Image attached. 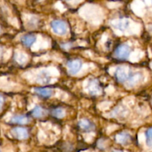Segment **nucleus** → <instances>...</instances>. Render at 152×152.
I'll use <instances>...</instances> for the list:
<instances>
[{
	"mask_svg": "<svg viewBox=\"0 0 152 152\" xmlns=\"http://www.w3.org/2000/svg\"><path fill=\"white\" fill-rule=\"evenodd\" d=\"M133 73V71L129 67L120 66L116 69L115 72H114V76H115L117 81L126 84L128 80L132 77Z\"/></svg>",
	"mask_w": 152,
	"mask_h": 152,
	"instance_id": "obj_1",
	"label": "nucleus"
},
{
	"mask_svg": "<svg viewBox=\"0 0 152 152\" xmlns=\"http://www.w3.org/2000/svg\"><path fill=\"white\" fill-rule=\"evenodd\" d=\"M50 27L53 32L59 36L65 35L68 31V25L66 22L62 20L56 19V20L52 21L50 23Z\"/></svg>",
	"mask_w": 152,
	"mask_h": 152,
	"instance_id": "obj_2",
	"label": "nucleus"
},
{
	"mask_svg": "<svg viewBox=\"0 0 152 152\" xmlns=\"http://www.w3.org/2000/svg\"><path fill=\"white\" fill-rule=\"evenodd\" d=\"M131 53V48L128 45L123 44L119 46L114 52V55L117 59H126Z\"/></svg>",
	"mask_w": 152,
	"mask_h": 152,
	"instance_id": "obj_3",
	"label": "nucleus"
},
{
	"mask_svg": "<svg viewBox=\"0 0 152 152\" xmlns=\"http://www.w3.org/2000/svg\"><path fill=\"white\" fill-rule=\"evenodd\" d=\"M142 80H143V76H142V74L140 72L133 73L132 77H130V79L126 83V86L129 88L134 87L140 83L142 81Z\"/></svg>",
	"mask_w": 152,
	"mask_h": 152,
	"instance_id": "obj_4",
	"label": "nucleus"
},
{
	"mask_svg": "<svg viewBox=\"0 0 152 152\" xmlns=\"http://www.w3.org/2000/svg\"><path fill=\"white\" fill-rule=\"evenodd\" d=\"M67 65H68L70 74L74 75V74H77L80 71V70L81 69L83 63L79 59H74V60L69 61Z\"/></svg>",
	"mask_w": 152,
	"mask_h": 152,
	"instance_id": "obj_5",
	"label": "nucleus"
},
{
	"mask_svg": "<svg viewBox=\"0 0 152 152\" xmlns=\"http://www.w3.org/2000/svg\"><path fill=\"white\" fill-rule=\"evenodd\" d=\"M11 134L18 140H25L28 137V130L24 128H15L11 130Z\"/></svg>",
	"mask_w": 152,
	"mask_h": 152,
	"instance_id": "obj_6",
	"label": "nucleus"
},
{
	"mask_svg": "<svg viewBox=\"0 0 152 152\" xmlns=\"http://www.w3.org/2000/svg\"><path fill=\"white\" fill-rule=\"evenodd\" d=\"M88 91L91 94L97 95L101 92V88L96 80H90L88 86Z\"/></svg>",
	"mask_w": 152,
	"mask_h": 152,
	"instance_id": "obj_7",
	"label": "nucleus"
},
{
	"mask_svg": "<svg viewBox=\"0 0 152 152\" xmlns=\"http://www.w3.org/2000/svg\"><path fill=\"white\" fill-rule=\"evenodd\" d=\"M34 91L43 98H49L53 94V90L49 88H34Z\"/></svg>",
	"mask_w": 152,
	"mask_h": 152,
	"instance_id": "obj_8",
	"label": "nucleus"
},
{
	"mask_svg": "<svg viewBox=\"0 0 152 152\" xmlns=\"http://www.w3.org/2000/svg\"><path fill=\"white\" fill-rule=\"evenodd\" d=\"M10 122L12 123L25 125L29 123L30 118L26 115H16L10 119Z\"/></svg>",
	"mask_w": 152,
	"mask_h": 152,
	"instance_id": "obj_9",
	"label": "nucleus"
},
{
	"mask_svg": "<svg viewBox=\"0 0 152 152\" xmlns=\"http://www.w3.org/2000/svg\"><path fill=\"white\" fill-rule=\"evenodd\" d=\"M131 140V136L127 132H121L116 136V141L122 145H126Z\"/></svg>",
	"mask_w": 152,
	"mask_h": 152,
	"instance_id": "obj_10",
	"label": "nucleus"
},
{
	"mask_svg": "<svg viewBox=\"0 0 152 152\" xmlns=\"http://www.w3.org/2000/svg\"><path fill=\"white\" fill-rule=\"evenodd\" d=\"M79 126L80 127V129H83V131H86V132H91L95 128L94 125L86 119H83V120H80L79 122Z\"/></svg>",
	"mask_w": 152,
	"mask_h": 152,
	"instance_id": "obj_11",
	"label": "nucleus"
},
{
	"mask_svg": "<svg viewBox=\"0 0 152 152\" xmlns=\"http://www.w3.org/2000/svg\"><path fill=\"white\" fill-rule=\"evenodd\" d=\"M37 37L34 34H26L21 38V42L26 47H31L36 42Z\"/></svg>",
	"mask_w": 152,
	"mask_h": 152,
	"instance_id": "obj_12",
	"label": "nucleus"
},
{
	"mask_svg": "<svg viewBox=\"0 0 152 152\" xmlns=\"http://www.w3.org/2000/svg\"><path fill=\"white\" fill-rule=\"evenodd\" d=\"M127 112L126 108L124 107H117L113 111V112L111 113V115L114 116V117H123L126 115V113Z\"/></svg>",
	"mask_w": 152,
	"mask_h": 152,
	"instance_id": "obj_13",
	"label": "nucleus"
},
{
	"mask_svg": "<svg viewBox=\"0 0 152 152\" xmlns=\"http://www.w3.org/2000/svg\"><path fill=\"white\" fill-rule=\"evenodd\" d=\"M45 114V111L41 107L39 106H36L34 109L32 110V115L34 117H37V118H39V117H43Z\"/></svg>",
	"mask_w": 152,
	"mask_h": 152,
	"instance_id": "obj_14",
	"label": "nucleus"
},
{
	"mask_svg": "<svg viewBox=\"0 0 152 152\" xmlns=\"http://www.w3.org/2000/svg\"><path fill=\"white\" fill-rule=\"evenodd\" d=\"M145 139H146V144L148 147H152V128H149L145 131Z\"/></svg>",
	"mask_w": 152,
	"mask_h": 152,
	"instance_id": "obj_15",
	"label": "nucleus"
},
{
	"mask_svg": "<svg viewBox=\"0 0 152 152\" xmlns=\"http://www.w3.org/2000/svg\"><path fill=\"white\" fill-rule=\"evenodd\" d=\"M52 115L56 118H62L65 116V111L61 108H56L52 111Z\"/></svg>",
	"mask_w": 152,
	"mask_h": 152,
	"instance_id": "obj_16",
	"label": "nucleus"
},
{
	"mask_svg": "<svg viewBox=\"0 0 152 152\" xmlns=\"http://www.w3.org/2000/svg\"><path fill=\"white\" fill-rule=\"evenodd\" d=\"M128 25H129V23H128V22H126V21H119L118 23H117V29H120L121 30V31H124V30H126V28L128 27Z\"/></svg>",
	"mask_w": 152,
	"mask_h": 152,
	"instance_id": "obj_17",
	"label": "nucleus"
},
{
	"mask_svg": "<svg viewBox=\"0 0 152 152\" xmlns=\"http://www.w3.org/2000/svg\"><path fill=\"white\" fill-rule=\"evenodd\" d=\"M40 81H42V83H48L49 77L46 74L45 75H42V74H41V76H40Z\"/></svg>",
	"mask_w": 152,
	"mask_h": 152,
	"instance_id": "obj_18",
	"label": "nucleus"
},
{
	"mask_svg": "<svg viewBox=\"0 0 152 152\" xmlns=\"http://www.w3.org/2000/svg\"><path fill=\"white\" fill-rule=\"evenodd\" d=\"M3 102H4V99H3V96L0 94V111H1V108H2Z\"/></svg>",
	"mask_w": 152,
	"mask_h": 152,
	"instance_id": "obj_19",
	"label": "nucleus"
},
{
	"mask_svg": "<svg viewBox=\"0 0 152 152\" xmlns=\"http://www.w3.org/2000/svg\"><path fill=\"white\" fill-rule=\"evenodd\" d=\"M1 53H2V52H1V48H0V58H1Z\"/></svg>",
	"mask_w": 152,
	"mask_h": 152,
	"instance_id": "obj_20",
	"label": "nucleus"
},
{
	"mask_svg": "<svg viewBox=\"0 0 152 152\" xmlns=\"http://www.w3.org/2000/svg\"><path fill=\"white\" fill-rule=\"evenodd\" d=\"M113 152H123V151H113Z\"/></svg>",
	"mask_w": 152,
	"mask_h": 152,
	"instance_id": "obj_21",
	"label": "nucleus"
},
{
	"mask_svg": "<svg viewBox=\"0 0 152 152\" xmlns=\"http://www.w3.org/2000/svg\"><path fill=\"white\" fill-rule=\"evenodd\" d=\"M1 28H0V34H1Z\"/></svg>",
	"mask_w": 152,
	"mask_h": 152,
	"instance_id": "obj_22",
	"label": "nucleus"
},
{
	"mask_svg": "<svg viewBox=\"0 0 152 152\" xmlns=\"http://www.w3.org/2000/svg\"><path fill=\"white\" fill-rule=\"evenodd\" d=\"M66 1H71V0H66Z\"/></svg>",
	"mask_w": 152,
	"mask_h": 152,
	"instance_id": "obj_23",
	"label": "nucleus"
},
{
	"mask_svg": "<svg viewBox=\"0 0 152 152\" xmlns=\"http://www.w3.org/2000/svg\"><path fill=\"white\" fill-rule=\"evenodd\" d=\"M0 152H1V151H0Z\"/></svg>",
	"mask_w": 152,
	"mask_h": 152,
	"instance_id": "obj_24",
	"label": "nucleus"
}]
</instances>
